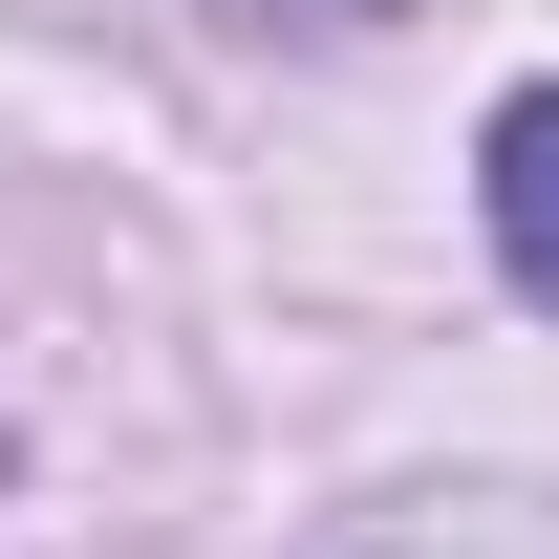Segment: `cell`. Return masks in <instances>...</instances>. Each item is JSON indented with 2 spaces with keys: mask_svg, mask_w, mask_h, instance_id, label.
I'll use <instances>...</instances> for the list:
<instances>
[{
  "mask_svg": "<svg viewBox=\"0 0 559 559\" xmlns=\"http://www.w3.org/2000/svg\"><path fill=\"white\" fill-rule=\"evenodd\" d=\"M474 215H495V280L559 323V86H516V108L474 130Z\"/></svg>",
  "mask_w": 559,
  "mask_h": 559,
  "instance_id": "6da1fadb",
  "label": "cell"
},
{
  "mask_svg": "<svg viewBox=\"0 0 559 559\" xmlns=\"http://www.w3.org/2000/svg\"><path fill=\"white\" fill-rule=\"evenodd\" d=\"M237 22H409V0H237Z\"/></svg>",
  "mask_w": 559,
  "mask_h": 559,
  "instance_id": "7a4b0ae2",
  "label": "cell"
}]
</instances>
